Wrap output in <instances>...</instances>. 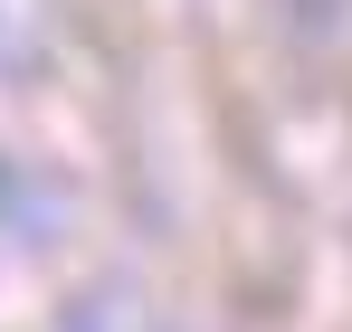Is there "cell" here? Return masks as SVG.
<instances>
[]
</instances>
